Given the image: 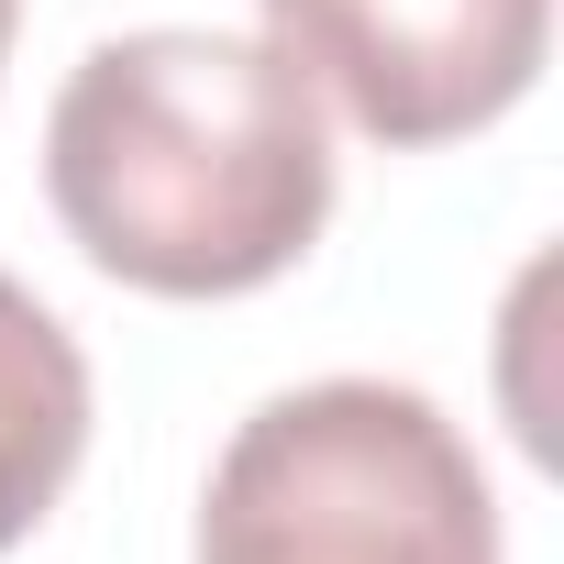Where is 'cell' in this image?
I'll return each instance as SVG.
<instances>
[{
	"label": "cell",
	"instance_id": "1",
	"mask_svg": "<svg viewBox=\"0 0 564 564\" xmlns=\"http://www.w3.org/2000/svg\"><path fill=\"white\" fill-rule=\"evenodd\" d=\"M45 188L100 276L155 300H243L333 221L322 89L254 34H111L56 89Z\"/></svg>",
	"mask_w": 564,
	"mask_h": 564
},
{
	"label": "cell",
	"instance_id": "2",
	"mask_svg": "<svg viewBox=\"0 0 564 564\" xmlns=\"http://www.w3.org/2000/svg\"><path fill=\"white\" fill-rule=\"evenodd\" d=\"M199 564H498V498L421 388L322 377L221 443Z\"/></svg>",
	"mask_w": 564,
	"mask_h": 564
},
{
	"label": "cell",
	"instance_id": "3",
	"mask_svg": "<svg viewBox=\"0 0 564 564\" xmlns=\"http://www.w3.org/2000/svg\"><path fill=\"white\" fill-rule=\"evenodd\" d=\"M265 45L366 144H454L498 122L553 45V0H265Z\"/></svg>",
	"mask_w": 564,
	"mask_h": 564
},
{
	"label": "cell",
	"instance_id": "4",
	"mask_svg": "<svg viewBox=\"0 0 564 564\" xmlns=\"http://www.w3.org/2000/svg\"><path fill=\"white\" fill-rule=\"evenodd\" d=\"M78 454H89V355L23 276H0V553L67 498Z\"/></svg>",
	"mask_w": 564,
	"mask_h": 564
},
{
	"label": "cell",
	"instance_id": "5",
	"mask_svg": "<svg viewBox=\"0 0 564 564\" xmlns=\"http://www.w3.org/2000/svg\"><path fill=\"white\" fill-rule=\"evenodd\" d=\"M12 12H23V0H0V56H12Z\"/></svg>",
	"mask_w": 564,
	"mask_h": 564
}]
</instances>
